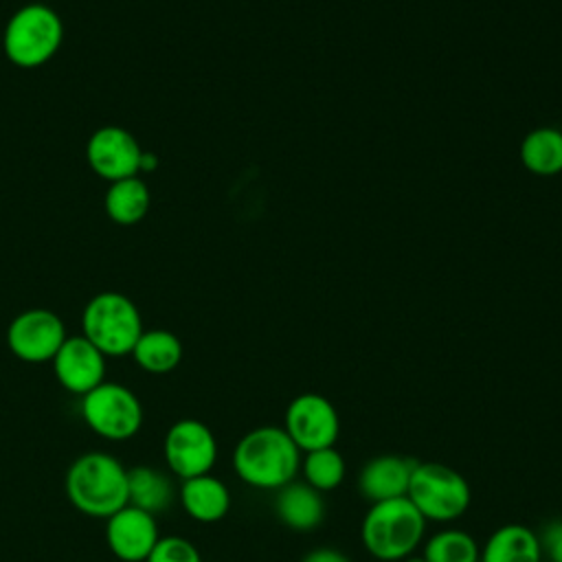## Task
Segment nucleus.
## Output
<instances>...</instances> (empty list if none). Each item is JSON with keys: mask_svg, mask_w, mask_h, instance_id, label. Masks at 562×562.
I'll list each match as a JSON object with an SVG mask.
<instances>
[{"mask_svg": "<svg viewBox=\"0 0 562 562\" xmlns=\"http://www.w3.org/2000/svg\"><path fill=\"white\" fill-rule=\"evenodd\" d=\"M149 202H151L149 189L143 182V178H138V176L110 182L105 198H103L108 217L121 226L138 224L147 215Z\"/></svg>", "mask_w": 562, "mask_h": 562, "instance_id": "obj_18", "label": "nucleus"}, {"mask_svg": "<svg viewBox=\"0 0 562 562\" xmlns=\"http://www.w3.org/2000/svg\"><path fill=\"white\" fill-rule=\"evenodd\" d=\"M542 555L551 562H562V520H551L538 533Z\"/></svg>", "mask_w": 562, "mask_h": 562, "instance_id": "obj_25", "label": "nucleus"}, {"mask_svg": "<svg viewBox=\"0 0 562 562\" xmlns=\"http://www.w3.org/2000/svg\"><path fill=\"white\" fill-rule=\"evenodd\" d=\"M105 520V542L123 562H145L160 538L156 516L134 505H125Z\"/></svg>", "mask_w": 562, "mask_h": 562, "instance_id": "obj_13", "label": "nucleus"}, {"mask_svg": "<svg viewBox=\"0 0 562 562\" xmlns=\"http://www.w3.org/2000/svg\"><path fill=\"white\" fill-rule=\"evenodd\" d=\"M406 498L426 522H452L468 512L472 492L465 476L454 468L437 461H417Z\"/></svg>", "mask_w": 562, "mask_h": 562, "instance_id": "obj_6", "label": "nucleus"}, {"mask_svg": "<svg viewBox=\"0 0 562 562\" xmlns=\"http://www.w3.org/2000/svg\"><path fill=\"white\" fill-rule=\"evenodd\" d=\"M64 42L59 13L42 2L20 7L4 24L2 50L18 68H37L50 61Z\"/></svg>", "mask_w": 562, "mask_h": 562, "instance_id": "obj_4", "label": "nucleus"}, {"mask_svg": "<svg viewBox=\"0 0 562 562\" xmlns=\"http://www.w3.org/2000/svg\"><path fill=\"white\" fill-rule=\"evenodd\" d=\"M173 501V487L167 474L151 465H136L127 470V505L147 514L165 512Z\"/></svg>", "mask_w": 562, "mask_h": 562, "instance_id": "obj_20", "label": "nucleus"}, {"mask_svg": "<svg viewBox=\"0 0 562 562\" xmlns=\"http://www.w3.org/2000/svg\"><path fill=\"white\" fill-rule=\"evenodd\" d=\"M143 331V318L134 301L114 290L94 294L81 312V336L105 358L132 353Z\"/></svg>", "mask_w": 562, "mask_h": 562, "instance_id": "obj_5", "label": "nucleus"}, {"mask_svg": "<svg viewBox=\"0 0 562 562\" xmlns=\"http://www.w3.org/2000/svg\"><path fill=\"white\" fill-rule=\"evenodd\" d=\"M130 356L143 371L162 375L180 364L182 342L169 329H145Z\"/></svg>", "mask_w": 562, "mask_h": 562, "instance_id": "obj_19", "label": "nucleus"}, {"mask_svg": "<svg viewBox=\"0 0 562 562\" xmlns=\"http://www.w3.org/2000/svg\"><path fill=\"white\" fill-rule=\"evenodd\" d=\"M180 505L198 522H217L231 509V492L217 476L200 474L180 485Z\"/></svg>", "mask_w": 562, "mask_h": 562, "instance_id": "obj_16", "label": "nucleus"}, {"mask_svg": "<svg viewBox=\"0 0 562 562\" xmlns=\"http://www.w3.org/2000/svg\"><path fill=\"white\" fill-rule=\"evenodd\" d=\"M424 531L426 520L406 496L371 503L360 525L367 553L380 562H402L413 555Z\"/></svg>", "mask_w": 562, "mask_h": 562, "instance_id": "obj_3", "label": "nucleus"}, {"mask_svg": "<svg viewBox=\"0 0 562 562\" xmlns=\"http://www.w3.org/2000/svg\"><path fill=\"white\" fill-rule=\"evenodd\" d=\"M283 430L301 452L331 448L340 435V417L325 395L301 393L283 413Z\"/></svg>", "mask_w": 562, "mask_h": 562, "instance_id": "obj_8", "label": "nucleus"}, {"mask_svg": "<svg viewBox=\"0 0 562 562\" xmlns=\"http://www.w3.org/2000/svg\"><path fill=\"white\" fill-rule=\"evenodd\" d=\"M522 165L538 176H553L562 171V130L538 127L531 130L520 145Z\"/></svg>", "mask_w": 562, "mask_h": 562, "instance_id": "obj_21", "label": "nucleus"}, {"mask_svg": "<svg viewBox=\"0 0 562 562\" xmlns=\"http://www.w3.org/2000/svg\"><path fill=\"white\" fill-rule=\"evenodd\" d=\"M426 562H479L481 547L463 529H441L424 542L422 551Z\"/></svg>", "mask_w": 562, "mask_h": 562, "instance_id": "obj_22", "label": "nucleus"}, {"mask_svg": "<svg viewBox=\"0 0 562 562\" xmlns=\"http://www.w3.org/2000/svg\"><path fill=\"white\" fill-rule=\"evenodd\" d=\"M140 154L143 149L136 136L119 125H103L94 130L86 143L90 169L108 182L138 176Z\"/></svg>", "mask_w": 562, "mask_h": 562, "instance_id": "obj_11", "label": "nucleus"}, {"mask_svg": "<svg viewBox=\"0 0 562 562\" xmlns=\"http://www.w3.org/2000/svg\"><path fill=\"white\" fill-rule=\"evenodd\" d=\"M415 463L402 454H378L369 459L358 474L360 494L371 503L406 496Z\"/></svg>", "mask_w": 562, "mask_h": 562, "instance_id": "obj_14", "label": "nucleus"}, {"mask_svg": "<svg viewBox=\"0 0 562 562\" xmlns=\"http://www.w3.org/2000/svg\"><path fill=\"white\" fill-rule=\"evenodd\" d=\"M145 562H202L198 547L180 536H162Z\"/></svg>", "mask_w": 562, "mask_h": 562, "instance_id": "obj_24", "label": "nucleus"}, {"mask_svg": "<svg viewBox=\"0 0 562 562\" xmlns=\"http://www.w3.org/2000/svg\"><path fill=\"white\" fill-rule=\"evenodd\" d=\"M156 167H158V156L143 149V154H140V173L143 171H154Z\"/></svg>", "mask_w": 562, "mask_h": 562, "instance_id": "obj_27", "label": "nucleus"}, {"mask_svg": "<svg viewBox=\"0 0 562 562\" xmlns=\"http://www.w3.org/2000/svg\"><path fill=\"white\" fill-rule=\"evenodd\" d=\"M402 562H426V560H424V555H415V553H413V555H408V558H404V560H402Z\"/></svg>", "mask_w": 562, "mask_h": 562, "instance_id": "obj_28", "label": "nucleus"}, {"mask_svg": "<svg viewBox=\"0 0 562 562\" xmlns=\"http://www.w3.org/2000/svg\"><path fill=\"white\" fill-rule=\"evenodd\" d=\"M162 452L169 470L184 479L209 474L217 461V439L200 419H178L169 426Z\"/></svg>", "mask_w": 562, "mask_h": 562, "instance_id": "obj_9", "label": "nucleus"}, {"mask_svg": "<svg viewBox=\"0 0 562 562\" xmlns=\"http://www.w3.org/2000/svg\"><path fill=\"white\" fill-rule=\"evenodd\" d=\"M301 562H351V560H349L345 553H340L338 549L318 547V549L307 551Z\"/></svg>", "mask_w": 562, "mask_h": 562, "instance_id": "obj_26", "label": "nucleus"}, {"mask_svg": "<svg viewBox=\"0 0 562 562\" xmlns=\"http://www.w3.org/2000/svg\"><path fill=\"white\" fill-rule=\"evenodd\" d=\"M50 362L57 382L75 395H86L105 380V356L81 334L68 336Z\"/></svg>", "mask_w": 562, "mask_h": 562, "instance_id": "obj_12", "label": "nucleus"}, {"mask_svg": "<svg viewBox=\"0 0 562 562\" xmlns=\"http://www.w3.org/2000/svg\"><path fill=\"white\" fill-rule=\"evenodd\" d=\"M274 512L292 531H314L325 518L323 494L305 481H292L277 490Z\"/></svg>", "mask_w": 562, "mask_h": 562, "instance_id": "obj_15", "label": "nucleus"}, {"mask_svg": "<svg viewBox=\"0 0 562 562\" xmlns=\"http://www.w3.org/2000/svg\"><path fill=\"white\" fill-rule=\"evenodd\" d=\"M301 472L303 481L323 494L336 490L342 483L347 465L336 446H331L305 452V457H301Z\"/></svg>", "mask_w": 562, "mask_h": 562, "instance_id": "obj_23", "label": "nucleus"}, {"mask_svg": "<svg viewBox=\"0 0 562 562\" xmlns=\"http://www.w3.org/2000/svg\"><path fill=\"white\" fill-rule=\"evenodd\" d=\"M64 321L44 307L20 312L7 329V345L11 353L24 362H50L66 340Z\"/></svg>", "mask_w": 562, "mask_h": 562, "instance_id": "obj_10", "label": "nucleus"}, {"mask_svg": "<svg viewBox=\"0 0 562 562\" xmlns=\"http://www.w3.org/2000/svg\"><path fill=\"white\" fill-rule=\"evenodd\" d=\"M81 415L92 432L110 441H125L143 426V404L136 393L108 380L81 395Z\"/></svg>", "mask_w": 562, "mask_h": 562, "instance_id": "obj_7", "label": "nucleus"}, {"mask_svg": "<svg viewBox=\"0 0 562 562\" xmlns=\"http://www.w3.org/2000/svg\"><path fill=\"white\" fill-rule=\"evenodd\" d=\"M542 549L538 533L520 522L501 525L490 533L479 562H540Z\"/></svg>", "mask_w": 562, "mask_h": 562, "instance_id": "obj_17", "label": "nucleus"}, {"mask_svg": "<svg viewBox=\"0 0 562 562\" xmlns=\"http://www.w3.org/2000/svg\"><path fill=\"white\" fill-rule=\"evenodd\" d=\"M233 470L250 487L281 490L301 470V450L283 426H257L233 450Z\"/></svg>", "mask_w": 562, "mask_h": 562, "instance_id": "obj_1", "label": "nucleus"}, {"mask_svg": "<svg viewBox=\"0 0 562 562\" xmlns=\"http://www.w3.org/2000/svg\"><path fill=\"white\" fill-rule=\"evenodd\" d=\"M66 496L81 514L110 518L127 505V468L108 452L79 454L66 472Z\"/></svg>", "mask_w": 562, "mask_h": 562, "instance_id": "obj_2", "label": "nucleus"}]
</instances>
